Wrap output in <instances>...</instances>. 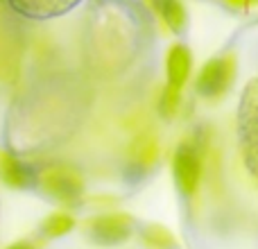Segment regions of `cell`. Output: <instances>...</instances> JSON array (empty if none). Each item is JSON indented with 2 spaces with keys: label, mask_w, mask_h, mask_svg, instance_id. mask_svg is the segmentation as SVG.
<instances>
[{
  "label": "cell",
  "mask_w": 258,
  "mask_h": 249,
  "mask_svg": "<svg viewBox=\"0 0 258 249\" xmlns=\"http://www.w3.org/2000/svg\"><path fill=\"white\" fill-rule=\"evenodd\" d=\"M238 136L245 163L258 181V80L249 82L238 111Z\"/></svg>",
  "instance_id": "1"
},
{
  "label": "cell",
  "mask_w": 258,
  "mask_h": 249,
  "mask_svg": "<svg viewBox=\"0 0 258 249\" xmlns=\"http://www.w3.org/2000/svg\"><path fill=\"white\" fill-rule=\"evenodd\" d=\"M36 181H39L41 191L45 195H50L57 202H77L84 193V181H82V174L77 172L71 165H61L54 163L43 168L36 174Z\"/></svg>",
  "instance_id": "2"
},
{
  "label": "cell",
  "mask_w": 258,
  "mask_h": 249,
  "mask_svg": "<svg viewBox=\"0 0 258 249\" xmlns=\"http://www.w3.org/2000/svg\"><path fill=\"white\" fill-rule=\"evenodd\" d=\"M172 177L179 193L190 200L202 181V154L195 145L181 143L172 156Z\"/></svg>",
  "instance_id": "3"
},
{
  "label": "cell",
  "mask_w": 258,
  "mask_h": 249,
  "mask_svg": "<svg viewBox=\"0 0 258 249\" xmlns=\"http://www.w3.org/2000/svg\"><path fill=\"white\" fill-rule=\"evenodd\" d=\"M86 233L95 245L113 247L120 242L129 240L134 233V220L127 213H104L95 215L89 224H86Z\"/></svg>",
  "instance_id": "4"
},
{
  "label": "cell",
  "mask_w": 258,
  "mask_h": 249,
  "mask_svg": "<svg viewBox=\"0 0 258 249\" xmlns=\"http://www.w3.org/2000/svg\"><path fill=\"white\" fill-rule=\"evenodd\" d=\"M233 82V64L229 57H213L202 66L195 80V91L202 98H220Z\"/></svg>",
  "instance_id": "5"
},
{
  "label": "cell",
  "mask_w": 258,
  "mask_h": 249,
  "mask_svg": "<svg viewBox=\"0 0 258 249\" xmlns=\"http://www.w3.org/2000/svg\"><path fill=\"white\" fill-rule=\"evenodd\" d=\"M192 71V54L186 45L177 43L170 48L168 57H165V75H168V89L181 91L186 86L188 77Z\"/></svg>",
  "instance_id": "6"
},
{
  "label": "cell",
  "mask_w": 258,
  "mask_h": 249,
  "mask_svg": "<svg viewBox=\"0 0 258 249\" xmlns=\"http://www.w3.org/2000/svg\"><path fill=\"white\" fill-rule=\"evenodd\" d=\"M0 177L12 188H27L30 183H34L36 172L12 152H0Z\"/></svg>",
  "instance_id": "7"
},
{
  "label": "cell",
  "mask_w": 258,
  "mask_h": 249,
  "mask_svg": "<svg viewBox=\"0 0 258 249\" xmlns=\"http://www.w3.org/2000/svg\"><path fill=\"white\" fill-rule=\"evenodd\" d=\"M16 12L32 18H52L66 9L75 7L80 0H9Z\"/></svg>",
  "instance_id": "8"
},
{
  "label": "cell",
  "mask_w": 258,
  "mask_h": 249,
  "mask_svg": "<svg viewBox=\"0 0 258 249\" xmlns=\"http://www.w3.org/2000/svg\"><path fill=\"white\" fill-rule=\"evenodd\" d=\"M152 3H154L159 16L163 18V23L174 34L183 32V27H186V23H188V12L181 0H152Z\"/></svg>",
  "instance_id": "9"
},
{
  "label": "cell",
  "mask_w": 258,
  "mask_h": 249,
  "mask_svg": "<svg viewBox=\"0 0 258 249\" xmlns=\"http://www.w3.org/2000/svg\"><path fill=\"white\" fill-rule=\"evenodd\" d=\"M75 229V215L66 213V211H57V213H50L48 218L41 222V233L45 238H61L68 231Z\"/></svg>",
  "instance_id": "10"
},
{
  "label": "cell",
  "mask_w": 258,
  "mask_h": 249,
  "mask_svg": "<svg viewBox=\"0 0 258 249\" xmlns=\"http://www.w3.org/2000/svg\"><path fill=\"white\" fill-rule=\"evenodd\" d=\"M141 238L150 249H174L177 247L174 236L163 224H145V227L141 229Z\"/></svg>",
  "instance_id": "11"
},
{
  "label": "cell",
  "mask_w": 258,
  "mask_h": 249,
  "mask_svg": "<svg viewBox=\"0 0 258 249\" xmlns=\"http://www.w3.org/2000/svg\"><path fill=\"white\" fill-rule=\"evenodd\" d=\"M7 249H32L30 242H14V245H9Z\"/></svg>",
  "instance_id": "12"
}]
</instances>
